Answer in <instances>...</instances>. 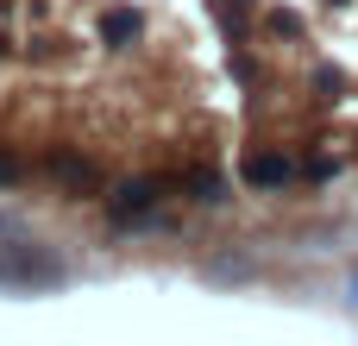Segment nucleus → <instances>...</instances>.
<instances>
[{"mask_svg": "<svg viewBox=\"0 0 358 346\" xmlns=\"http://www.w3.org/2000/svg\"><path fill=\"white\" fill-rule=\"evenodd\" d=\"M151 202H157V183H151V177H132V183H120V189H113V221L151 214Z\"/></svg>", "mask_w": 358, "mask_h": 346, "instance_id": "obj_4", "label": "nucleus"}, {"mask_svg": "<svg viewBox=\"0 0 358 346\" xmlns=\"http://www.w3.org/2000/svg\"><path fill=\"white\" fill-rule=\"evenodd\" d=\"M334 6H346V0H334Z\"/></svg>", "mask_w": 358, "mask_h": 346, "instance_id": "obj_10", "label": "nucleus"}, {"mask_svg": "<svg viewBox=\"0 0 358 346\" xmlns=\"http://www.w3.org/2000/svg\"><path fill=\"white\" fill-rule=\"evenodd\" d=\"M138 32H145V19H138L132 6L101 13V44H107V50H132V44H138Z\"/></svg>", "mask_w": 358, "mask_h": 346, "instance_id": "obj_3", "label": "nucleus"}, {"mask_svg": "<svg viewBox=\"0 0 358 346\" xmlns=\"http://www.w3.org/2000/svg\"><path fill=\"white\" fill-rule=\"evenodd\" d=\"M6 183H19V164H13V158L0 151V189H6Z\"/></svg>", "mask_w": 358, "mask_h": 346, "instance_id": "obj_9", "label": "nucleus"}, {"mask_svg": "<svg viewBox=\"0 0 358 346\" xmlns=\"http://www.w3.org/2000/svg\"><path fill=\"white\" fill-rule=\"evenodd\" d=\"M245 183L252 189H283V183H296V164L283 151H252L245 158Z\"/></svg>", "mask_w": 358, "mask_h": 346, "instance_id": "obj_2", "label": "nucleus"}, {"mask_svg": "<svg viewBox=\"0 0 358 346\" xmlns=\"http://www.w3.org/2000/svg\"><path fill=\"white\" fill-rule=\"evenodd\" d=\"M189 189H195V202H227V183H220L214 170H195V177H189Z\"/></svg>", "mask_w": 358, "mask_h": 346, "instance_id": "obj_5", "label": "nucleus"}, {"mask_svg": "<svg viewBox=\"0 0 358 346\" xmlns=\"http://www.w3.org/2000/svg\"><path fill=\"white\" fill-rule=\"evenodd\" d=\"M271 32H277V38H296L302 19H296V13H271Z\"/></svg>", "mask_w": 358, "mask_h": 346, "instance_id": "obj_7", "label": "nucleus"}, {"mask_svg": "<svg viewBox=\"0 0 358 346\" xmlns=\"http://www.w3.org/2000/svg\"><path fill=\"white\" fill-rule=\"evenodd\" d=\"M57 177H63V183H76V189H82V183H94L88 158H57Z\"/></svg>", "mask_w": 358, "mask_h": 346, "instance_id": "obj_6", "label": "nucleus"}, {"mask_svg": "<svg viewBox=\"0 0 358 346\" xmlns=\"http://www.w3.org/2000/svg\"><path fill=\"white\" fill-rule=\"evenodd\" d=\"M315 88H321V95H340V88H346V76H340V69H321V76H315Z\"/></svg>", "mask_w": 358, "mask_h": 346, "instance_id": "obj_8", "label": "nucleus"}, {"mask_svg": "<svg viewBox=\"0 0 358 346\" xmlns=\"http://www.w3.org/2000/svg\"><path fill=\"white\" fill-rule=\"evenodd\" d=\"M0 284L13 290H57L63 284V265L38 246H0Z\"/></svg>", "mask_w": 358, "mask_h": 346, "instance_id": "obj_1", "label": "nucleus"}]
</instances>
